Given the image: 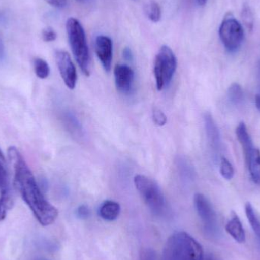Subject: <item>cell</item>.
Listing matches in <instances>:
<instances>
[{"label": "cell", "instance_id": "7", "mask_svg": "<svg viewBox=\"0 0 260 260\" xmlns=\"http://www.w3.org/2000/svg\"><path fill=\"white\" fill-rule=\"evenodd\" d=\"M194 205L205 231L209 235H215L218 232V219L209 200L203 194L197 193L194 196Z\"/></svg>", "mask_w": 260, "mask_h": 260}, {"label": "cell", "instance_id": "10", "mask_svg": "<svg viewBox=\"0 0 260 260\" xmlns=\"http://www.w3.org/2000/svg\"><path fill=\"white\" fill-rule=\"evenodd\" d=\"M114 73L117 90L123 94H129L134 81V72L131 67L124 64H118L114 68Z\"/></svg>", "mask_w": 260, "mask_h": 260}, {"label": "cell", "instance_id": "21", "mask_svg": "<svg viewBox=\"0 0 260 260\" xmlns=\"http://www.w3.org/2000/svg\"><path fill=\"white\" fill-rule=\"evenodd\" d=\"M147 16L152 22H158L161 17V11L160 6L155 1H151L146 6L145 9Z\"/></svg>", "mask_w": 260, "mask_h": 260}, {"label": "cell", "instance_id": "8", "mask_svg": "<svg viewBox=\"0 0 260 260\" xmlns=\"http://www.w3.org/2000/svg\"><path fill=\"white\" fill-rule=\"evenodd\" d=\"M56 62L64 83L67 88L74 89L76 86L78 76L76 67L70 55L64 50H58L56 52Z\"/></svg>", "mask_w": 260, "mask_h": 260}, {"label": "cell", "instance_id": "11", "mask_svg": "<svg viewBox=\"0 0 260 260\" xmlns=\"http://www.w3.org/2000/svg\"><path fill=\"white\" fill-rule=\"evenodd\" d=\"M205 127H206V135L209 139V144L212 149L218 151L221 147V137L219 131L214 121L213 117L209 113H206L204 116Z\"/></svg>", "mask_w": 260, "mask_h": 260}, {"label": "cell", "instance_id": "27", "mask_svg": "<svg viewBox=\"0 0 260 260\" xmlns=\"http://www.w3.org/2000/svg\"><path fill=\"white\" fill-rule=\"evenodd\" d=\"M76 213H77L78 216L80 218H88L90 215V209H88V206H85V205H82V206H79L77 209V211H76Z\"/></svg>", "mask_w": 260, "mask_h": 260}, {"label": "cell", "instance_id": "1", "mask_svg": "<svg viewBox=\"0 0 260 260\" xmlns=\"http://www.w3.org/2000/svg\"><path fill=\"white\" fill-rule=\"evenodd\" d=\"M8 157L14 171V183L21 198L42 226L53 224L58 210L44 197L35 176L19 150L15 146L8 148Z\"/></svg>", "mask_w": 260, "mask_h": 260}, {"label": "cell", "instance_id": "15", "mask_svg": "<svg viewBox=\"0 0 260 260\" xmlns=\"http://www.w3.org/2000/svg\"><path fill=\"white\" fill-rule=\"evenodd\" d=\"M237 138L241 143L244 150V155H247L253 148H255L253 145V141L251 137L247 131V126L244 122H241L236 129Z\"/></svg>", "mask_w": 260, "mask_h": 260}, {"label": "cell", "instance_id": "20", "mask_svg": "<svg viewBox=\"0 0 260 260\" xmlns=\"http://www.w3.org/2000/svg\"><path fill=\"white\" fill-rule=\"evenodd\" d=\"M63 120L67 129L70 131L72 134L75 135V136L81 135L82 131V126L77 119L73 114H69V113L64 114Z\"/></svg>", "mask_w": 260, "mask_h": 260}, {"label": "cell", "instance_id": "5", "mask_svg": "<svg viewBox=\"0 0 260 260\" xmlns=\"http://www.w3.org/2000/svg\"><path fill=\"white\" fill-rule=\"evenodd\" d=\"M177 67V60L174 52L168 46H162L156 55L154 63V75L158 91L169 85Z\"/></svg>", "mask_w": 260, "mask_h": 260}, {"label": "cell", "instance_id": "9", "mask_svg": "<svg viewBox=\"0 0 260 260\" xmlns=\"http://www.w3.org/2000/svg\"><path fill=\"white\" fill-rule=\"evenodd\" d=\"M96 54L107 72L111 70L113 60V43L111 38L105 35L97 37L95 40Z\"/></svg>", "mask_w": 260, "mask_h": 260}, {"label": "cell", "instance_id": "29", "mask_svg": "<svg viewBox=\"0 0 260 260\" xmlns=\"http://www.w3.org/2000/svg\"><path fill=\"white\" fill-rule=\"evenodd\" d=\"M140 260H155V253L151 249H147L141 254Z\"/></svg>", "mask_w": 260, "mask_h": 260}, {"label": "cell", "instance_id": "31", "mask_svg": "<svg viewBox=\"0 0 260 260\" xmlns=\"http://www.w3.org/2000/svg\"><path fill=\"white\" fill-rule=\"evenodd\" d=\"M5 58V47L0 37V61H3Z\"/></svg>", "mask_w": 260, "mask_h": 260}, {"label": "cell", "instance_id": "6", "mask_svg": "<svg viewBox=\"0 0 260 260\" xmlns=\"http://www.w3.org/2000/svg\"><path fill=\"white\" fill-rule=\"evenodd\" d=\"M219 36L228 51L236 52L242 45L244 39L242 24L232 15L226 16L220 26Z\"/></svg>", "mask_w": 260, "mask_h": 260}, {"label": "cell", "instance_id": "13", "mask_svg": "<svg viewBox=\"0 0 260 260\" xmlns=\"http://www.w3.org/2000/svg\"><path fill=\"white\" fill-rule=\"evenodd\" d=\"M249 172L252 180L256 184L260 185V151L254 148L245 156Z\"/></svg>", "mask_w": 260, "mask_h": 260}, {"label": "cell", "instance_id": "4", "mask_svg": "<svg viewBox=\"0 0 260 260\" xmlns=\"http://www.w3.org/2000/svg\"><path fill=\"white\" fill-rule=\"evenodd\" d=\"M134 184L151 212L155 215L163 213L166 203L158 184L152 179L142 174L134 177Z\"/></svg>", "mask_w": 260, "mask_h": 260}, {"label": "cell", "instance_id": "2", "mask_svg": "<svg viewBox=\"0 0 260 260\" xmlns=\"http://www.w3.org/2000/svg\"><path fill=\"white\" fill-rule=\"evenodd\" d=\"M162 260H204L201 244L184 232L171 235L165 246Z\"/></svg>", "mask_w": 260, "mask_h": 260}, {"label": "cell", "instance_id": "23", "mask_svg": "<svg viewBox=\"0 0 260 260\" xmlns=\"http://www.w3.org/2000/svg\"><path fill=\"white\" fill-rule=\"evenodd\" d=\"M8 187V172L6 158L0 149V190Z\"/></svg>", "mask_w": 260, "mask_h": 260}, {"label": "cell", "instance_id": "19", "mask_svg": "<svg viewBox=\"0 0 260 260\" xmlns=\"http://www.w3.org/2000/svg\"><path fill=\"white\" fill-rule=\"evenodd\" d=\"M229 100L233 105H238L242 102L244 99V92L241 85L238 83H233L228 91Z\"/></svg>", "mask_w": 260, "mask_h": 260}, {"label": "cell", "instance_id": "22", "mask_svg": "<svg viewBox=\"0 0 260 260\" xmlns=\"http://www.w3.org/2000/svg\"><path fill=\"white\" fill-rule=\"evenodd\" d=\"M220 173L223 178L225 180H232L235 176V169L233 165L225 157H222L221 160V165H220Z\"/></svg>", "mask_w": 260, "mask_h": 260}, {"label": "cell", "instance_id": "30", "mask_svg": "<svg viewBox=\"0 0 260 260\" xmlns=\"http://www.w3.org/2000/svg\"><path fill=\"white\" fill-rule=\"evenodd\" d=\"M123 57L127 61L133 60V53H132L131 50H130L129 47H126V48L123 50Z\"/></svg>", "mask_w": 260, "mask_h": 260}, {"label": "cell", "instance_id": "17", "mask_svg": "<svg viewBox=\"0 0 260 260\" xmlns=\"http://www.w3.org/2000/svg\"><path fill=\"white\" fill-rule=\"evenodd\" d=\"M246 215L247 219L253 229V232L256 234L260 243V221L253 209V206L250 203H247L245 206Z\"/></svg>", "mask_w": 260, "mask_h": 260}, {"label": "cell", "instance_id": "14", "mask_svg": "<svg viewBox=\"0 0 260 260\" xmlns=\"http://www.w3.org/2000/svg\"><path fill=\"white\" fill-rule=\"evenodd\" d=\"M120 213V206L117 202L108 200L102 203L99 209V215L108 221H114L118 218Z\"/></svg>", "mask_w": 260, "mask_h": 260}, {"label": "cell", "instance_id": "25", "mask_svg": "<svg viewBox=\"0 0 260 260\" xmlns=\"http://www.w3.org/2000/svg\"><path fill=\"white\" fill-rule=\"evenodd\" d=\"M243 20L248 28H253V17L250 8L245 6L243 9L242 13Z\"/></svg>", "mask_w": 260, "mask_h": 260}, {"label": "cell", "instance_id": "16", "mask_svg": "<svg viewBox=\"0 0 260 260\" xmlns=\"http://www.w3.org/2000/svg\"><path fill=\"white\" fill-rule=\"evenodd\" d=\"M13 197L9 188L3 189L0 193V221H4L7 215L8 211L13 206Z\"/></svg>", "mask_w": 260, "mask_h": 260}, {"label": "cell", "instance_id": "26", "mask_svg": "<svg viewBox=\"0 0 260 260\" xmlns=\"http://www.w3.org/2000/svg\"><path fill=\"white\" fill-rule=\"evenodd\" d=\"M43 40L46 42H52L54 41L57 38L56 31L51 27H47L44 29L42 31Z\"/></svg>", "mask_w": 260, "mask_h": 260}, {"label": "cell", "instance_id": "33", "mask_svg": "<svg viewBox=\"0 0 260 260\" xmlns=\"http://www.w3.org/2000/svg\"><path fill=\"white\" fill-rule=\"evenodd\" d=\"M197 3L200 6H205L207 3L208 0H197Z\"/></svg>", "mask_w": 260, "mask_h": 260}, {"label": "cell", "instance_id": "28", "mask_svg": "<svg viewBox=\"0 0 260 260\" xmlns=\"http://www.w3.org/2000/svg\"><path fill=\"white\" fill-rule=\"evenodd\" d=\"M48 4L57 9H63L67 6L68 0H45Z\"/></svg>", "mask_w": 260, "mask_h": 260}, {"label": "cell", "instance_id": "32", "mask_svg": "<svg viewBox=\"0 0 260 260\" xmlns=\"http://www.w3.org/2000/svg\"><path fill=\"white\" fill-rule=\"evenodd\" d=\"M255 102H256V108H257V109L260 111V94L256 96Z\"/></svg>", "mask_w": 260, "mask_h": 260}, {"label": "cell", "instance_id": "18", "mask_svg": "<svg viewBox=\"0 0 260 260\" xmlns=\"http://www.w3.org/2000/svg\"><path fill=\"white\" fill-rule=\"evenodd\" d=\"M34 69L37 77L41 79H46L50 76V69L47 61L41 58H36L34 61Z\"/></svg>", "mask_w": 260, "mask_h": 260}, {"label": "cell", "instance_id": "34", "mask_svg": "<svg viewBox=\"0 0 260 260\" xmlns=\"http://www.w3.org/2000/svg\"><path fill=\"white\" fill-rule=\"evenodd\" d=\"M76 1L80 2V3H82V2L85 1V0H76Z\"/></svg>", "mask_w": 260, "mask_h": 260}, {"label": "cell", "instance_id": "24", "mask_svg": "<svg viewBox=\"0 0 260 260\" xmlns=\"http://www.w3.org/2000/svg\"><path fill=\"white\" fill-rule=\"evenodd\" d=\"M152 119L154 123L158 126H165L168 122L166 115L160 109H157V108H155L153 111Z\"/></svg>", "mask_w": 260, "mask_h": 260}, {"label": "cell", "instance_id": "12", "mask_svg": "<svg viewBox=\"0 0 260 260\" xmlns=\"http://www.w3.org/2000/svg\"><path fill=\"white\" fill-rule=\"evenodd\" d=\"M226 232L237 241L242 244L245 242L246 234L241 220L235 213H232L229 221L226 224Z\"/></svg>", "mask_w": 260, "mask_h": 260}, {"label": "cell", "instance_id": "3", "mask_svg": "<svg viewBox=\"0 0 260 260\" xmlns=\"http://www.w3.org/2000/svg\"><path fill=\"white\" fill-rule=\"evenodd\" d=\"M66 27L73 56L82 73L85 76H89L91 74V56L85 30L81 23L74 18L67 20Z\"/></svg>", "mask_w": 260, "mask_h": 260}]
</instances>
